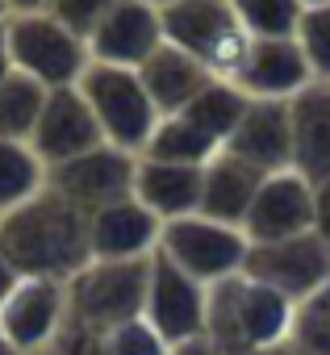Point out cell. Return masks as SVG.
<instances>
[{
  "instance_id": "obj_1",
  "label": "cell",
  "mask_w": 330,
  "mask_h": 355,
  "mask_svg": "<svg viewBox=\"0 0 330 355\" xmlns=\"http://www.w3.org/2000/svg\"><path fill=\"white\" fill-rule=\"evenodd\" d=\"M0 251L21 280H71L84 263H92L88 214L46 184L38 197L0 214Z\"/></svg>"
},
{
  "instance_id": "obj_2",
  "label": "cell",
  "mask_w": 330,
  "mask_h": 355,
  "mask_svg": "<svg viewBox=\"0 0 330 355\" xmlns=\"http://www.w3.org/2000/svg\"><path fill=\"white\" fill-rule=\"evenodd\" d=\"M293 301L276 288L251 280L247 272L226 276L209 284L205 301V338L214 355H251L263 347H276L288 338L293 326Z\"/></svg>"
},
{
  "instance_id": "obj_3",
  "label": "cell",
  "mask_w": 330,
  "mask_h": 355,
  "mask_svg": "<svg viewBox=\"0 0 330 355\" xmlns=\"http://www.w3.org/2000/svg\"><path fill=\"white\" fill-rule=\"evenodd\" d=\"M150 259H92L67 280V313L96 330H117L146 313Z\"/></svg>"
},
{
  "instance_id": "obj_4",
  "label": "cell",
  "mask_w": 330,
  "mask_h": 355,
  "mask_svg": "<svg viewBox=\"0 0 330 355\" xmlns=\"http://www.w3.org/2000/svg\"><path fill=\"white\" fill-rule=\"evenodd\" d=\"M80 92L92 105L105 142L142 155L155 125H159V109L142 84V76L134 67H109V63H88V71L80 76Z\"/></svg>"
},
{
  "instance_id": "obj_5",
  "label": "cell",
  "mask_w": 330,
  "mask_h": 355,
  "mask_svg": "<svg viewBox=\"0 0 330 355\" xmlns=\"http://www.w3.org/2000/svg\"><path fill=\"white\" fill-rule=\"evenodd\" d=\"M9 55L13 67L38 80L42 88H71L88 71V38L71 34L51 13H17L9 17Z\"/></svg>"
},
{
  "instance_id": "obj_6",
  "label": "cell",
  "mask_w": 330,
  "mask_h": 355,
  "mask_svg": "<svg viewBox=\"0 0 330 355\" xmlns=\"http://www.w3.org/2000/svg\"><path fill=\"white\" fill-rule=\"evenodd\" d=\"M163 34L172 46L201 59L222 80L234 76L247 51V30L238 26L230 0H172V5H163Z\"/></svg>"
},
{
  "instance_id": "obj_7",
  "label": "cell",
  "mask_w": 330,
  "mask_h": 355,
  "mask_svg": "<svg viewBox=\"0 0 330 355\" xmlns=\"http://www.w3.org/2000/svg\"><path fill=\"white\" fill-rule=\"evenodd\" d=\"M159 251L209 288V284H218L226 276H238L247 268L251 243H247V234L238 226H226V222H214L205 214H193V218L163 222Z\"/></svg>"
},
{
  "instance_id": "obj_8",
  "label": "cell",
  "mask_w": 330,
  "mask_h": 355,
  "mask_svg": "<svg viewBox=\"0 0 330 355\" xmlns=\"http://www.w3.org/2000/svg\"><path fill=\"white\" fill-rule=\"evenodd\" d=\"M243 272L251 280L276 288L293 305H301L330 280V247L313 230L280 239V243H251Z\"/></svg>"
},
{
  "instance_id": "obj_9",
  "label": "cell",
  "mask_w": 330,
  "mask_h": 355,
  "mask_svg": "<svg viewBox=\"0 0 330 355\" xmlns=\"http://www.w3.org/2000/svg\"><path fill=\"white\" fill-rule=\"evenodd\" d=\"M134 175H138V155L105 142V146H96L80 159H67V163L51 167L46 184L59 197H67L76 209L96 214V209H105L121 197H134Z\"/></svg>"
},
{
  "instance_id": "obj_10",
  "label": "cell",
  "mask_w": 330,
  "mask_h": 355,
  "mask_svg": "<svg viewBox=\"0 0 330 355\" xmlns=\"http://www.w3.org/2000/svg\"><path fill=\"white\" fill-rule=\"evenodd\" d=\"M205 301H209V288L197 276H189L163 251L150 255V284H146L142 318L168 338V347H180L205 334Z\"/></svg>"
},
{
  "instance_id": "obj_11",
  "label": "cell",
  "mask_w": 330,
  "mask_h": 355,
  "mask_svg": "<svg viewBox=\"0 0 330 355\" xmlns=\"http://www.w3.org/2000/svg\"><path fill=\"white\" fill-rule=\"evenodd\" d=\"M230 84L247 101H293L313 84V71L297 38H247Z\"/></svg>"
},
{
  "instance_id": "obj_12",
  "label": "cell",
  "mask_w": 330,
  "mask_h": 355,
  "mask_svg": "<svg viewBox=\"0 0 330 355\" xmlns=\"http://www.w3.org/2000/svg\"><path fill=\"white\" fill-rule=\"evenodd\" d=\"M30 146L38 150V159L46 163V171L59 167V163H67V159H80V155L105 146V130H101L92 105L84 101L80 84L55 88L46 96L42 117H38V125L30 134Z\"/></svg>"
},
{
  "instance_id": "obj_13",
  "label": "cell",
  "mask_w": 330,
  "mask_h": 355,
  "mask_svg": "<svg viewBox=\"0 0 330 355\" xmlns=\"http://www.w3.org/2000/svg\"><path fill=\"white\" fill-rule=\"evenodd\" d=\"M163 42V9L150 0H117L105 13V21L88 34V55L92 63H109V67H142Z\"/></svg>"
},
{
  "instance_id": "obj_14",
  "label": "cell",
  "mask_w": 330,
  "mask_h": 355,
  "mask_svg": "<svg viewBox=\"0 0 330 355\" xmlns=\"http://www.w3.org/2000/svg\"><path fill=\"white\" fill-rule=\"evenodd\" d=\"M305 230H313V184L297 167L263 175V184L247 209V222H243L247 243H280Z\"/></svg>"
},
{
  "instance_id": "obj_15",
  "label": "cell",
  "mask_w": 330,
  "mask_h": 355,
  "mask_svg": "<svg viewBox=\"0 0 330 355\" xmlns=\"http://www.w3.org/2000/svg\"><path fill=\"white\" fill-rule=\"evenodd\" d=\"M67 322V280H21L0 309V326L21 355L46 351Z\"/></svg>"
},
{
  "instance_id": "obj_16",
  "label": "cell",
  "mask_w": 330,
  "mask_h": 355,
  "mask_svg": "<svg viewBox=\"0 0 330 355\" xmlns=\"http://www.w3.org/2000/svg\"><path fill=\"white\" fill-rule=\"evenodd\" d=\"M222 150L234 155V159H243V163L255 167L259 175L288 171V167H293V121H288V101H251Z\"/></svg>"
},
{
  "instance_id": "obj_17",
  "label": "cell",
  "mask_w": 330,
  "mask_h": 355,
  "mask_svg": "<svg viewBox=\"0 0 330 355\" xmlns=\"http://www.w3.org/2000/svg\"><path fill=\"white\" fill-rule=\"evenodd\" d=\"M159 234H163V222L138 197H121L88 214L92 259H150L159 251Z\"/></svg>"
},
{
  "instance_id": "obj_18",
  "label": "cell",
  "mask_w": 330,
  "mask_h": 355,
  "mask_svg": "<svg viewBox=\"0 0 330 355\" xmlns=\"http://www.w3.org/2000/svg\"><path fill=\"white\" fill-rule=\"evenodd\" d=\"M201 189H205V167L163 163V159L138 155L134 197H138L159 222H176V218L201 214Z\"/></svg>"
},
{
  "instance_id": "obj_19",
  "label": "cell",
  "mask_w": 330,
  "mask_h": 355,
  "mask_svg": "<svg viewBox=\"0 0 330 355\" xmlns=\"http://www.w3.org/2000/svg\"><path fill=\"white\" fill-rule=\"evenodd\" d=\"M293 121V167L309 184L330 180V84H309L288 101Z\"/></svg>"
},
{
  "instance_id": "obj_20",
  "label": "cell",
  "mask_w": 330,
  "mask_h": 355,
  "mask_svg": "<svg viewBox=\"0 0 330 355\" xmlns=\"http://www.w3.org/2000/svg\"><path fill=\"white\" fill-rule=\"evenodd\" d=\"M138 76H142V84H146V92H150L159 117H172V113L189 109V105L197 101V92H201L209 80H218L201 59H193L189 51L172 46V42H163V46L138 67Z\"/></svg>"
},
{
  "instance_id": "obj_21",
  "label": "cell",
  "mask_w": 330,
  "mask_h": 355,
  "mask_svg": "<svg viewBox=\"0 0 330 355\" xmlns=\"http://www.w3.org/2000/svg\"><path fill=\"white\" fill-rule=\"evenodd\" d=\"M263 184V175L255 167H247L243 159L234 155H214L205 163V189H201V214L214 218V222H226V226H238L247 222V209L255 201Z\"/></svg>"
},
{
  "instance_id": "obj_22",
  "label": "cell",
  "mask_w": 330,
  "mask_h": 355,
  "mask_svg": "<svg viewBox=\"0 0 330 355\" xmlns=\"http://www.w3.org/2000/svg\"><path fill=\"white\" fill-rule=\"evenodd\" d=\"M42 189H46V163L38 159V150L26 138L0 134V214L17 209Z\"/></svg>"
},
{
  "instance_id": "obj_23",
  "label": "cell",
  "mask_w": 330,
  "mask_h": 355,
  "mask_svg": "<svg viewBox=\"0 0 330 355\" xmlns=\"http://www.w3.org/2000/svg\"><path fill=\"white\" fill-rule=\"evenodd\" d=\"M146 159H163V163H189V167H205L214 155H222V146L201 130L193 125L184 113H172V117H159L146 150Z\"/></svg>"
},
{
  "instance_id": "obj_24",
  "label": "cell",
  "mask_w": 330,
  "mask_h": 355,
  "mask_svg": "<svg viewBox=\"0 0 330 355\" xmlns=\"http://www.w3.org/2000/svg\"><path fill=\"white\" fill-rule=\"evenodd\" d=\"M247 105H251V101H247L230 80L218 76V80H209V84L197 92V101H193L189 109H180V113H184L193 125H201L218 146H226V138L234 134V125H238V117L247 113Z\"/></svg>"
},
{
  "instance_id": "obj_25",
  "label": "cell",
  "mask_w": 330,
  "mask_h": 355,
  "mask_svg": "<svg viewBox=\"0 0 330 355\" xmlns=\"http://www.w3.org/2000/svg\"><path fill=\"white\" fill-rule=\"evenodd\" d=\"M46 96H51V88H42L38 80H30L26 71H9L0 80V134L30 142Z\"/></svg>"
},
{
  "instance_id": "obj_26",
  "label": "cell",
  "mask_w": 330,
  "mask_h": 355,
  "mask_svg": "<svg viewBox=\"0 0 330 355\" xmlns=\"http://www.w3.org/2000/svg\"><path fill=\"white\" fill-rule=\"evenodd\" d=\"M247 38H297L305 0H230Z\"/></svg>"
},
{
  "instance_id": "obj_27",
  "label": "cell",
  "mask_w": 330,
  "mask_h": 355,
  "mask_svg": "<svg viewBox=\"0 0 330 355\" xmlns=\"http://www.w3.org/2000/svg\"><path fill=\"white\" fill-rule=\"evenodd\" d=\"M297 42L309 59V71L318 84H330V0L305 5L301 26H297Z\"/></svg>"
},
{
  "instance_id": "obj_28",
  "label": "cell",
  "mask_w": 330,
  "mask_h": 355,
  "mask_svg": "<svg viewBox=\"0 0 330 355\" xmlns=\"http://www.w3.org/2000/svg\"><path fill=\"white\" fill-rule=\"evenodd\" d=\"M297 355H330V322L313 309V305H297L293 309V326H288V338H284Z\"/></svg>"
},
{
  "instance_id": "obj_29",
  "label": "cell",
  "mask_w": 330,
  "mask_h": 355,
  "mask_svg": "<svg viewBox=\"0 0 330 355\" xmlns=\"http://www.w3.org/2000/svg\"><path fill=\"white\" fill-rule=\"evenodd\" d=\"M168 338H163L146 318H134L117 330H109V355H168Z\"/></svg>"
},
{
  "instance_id": "obj_30",
  "label": "cell",
  "mask_w": 330,
  "mask_h": 355,
  "mask_svg": "<svg viewBox=\"0 0 330 355\" xmlns=\"http://www.w3.org/2000/svg\"><path fill=\"white\" fill-rule=\"evenodd\" d=\"M117 5V0H51V17H59L71 34H80V38H88L101 21H105V13Z\"/></svg>"
},
{
  "instance_id": "obj_31",
  "label": "cell",
  "mask_w": 330,
  "mask_h": 355,
  "mask_svg": "<svg viewBox=\"0 0 330 355\" xmlns=\"http://www.w3.org/2000/svg\"><path fill=\"white\" fill-rule=\"evenodd\" d=\"M51 351L55 355H109V334L96 330V326H84V322H76L67 313V322H63L59 338L51 343Z\"/></svg>"
},
{
  "instance_id": "obj_32",
  "label": "cell",
  "mask_w": 330,
  "mask_h": 355,
  "mask_svg": "<svg viewBox=\"0 0 330 355\" xmlns=\"http://www.w3.org/2000/svg\"><path fill=\"white\" fill-rule=\"evenodd\" d=\"M313 234L330 247V180L313 184Z\"/></svg>"
},
{
  "instance_id": "obj_33",
  "label": "cell",
  "mask_w": 330,
  "mask_h": 355,
  "mask_svg": "<svg viewBox=\"0 0 330 355\" xmlns=\"http://www.w3.org/2000/svg\"><path fill=\"white\" fill-rule=\"evenodd\" d=\"M17 284H21V272L9 263V255L0 251V309H5V301L17 293Z\"/></svg>"
},
{
  "instance_id": "obj_34",
  "label": "cell",
  "mask_w": 330,
  "mask_h": 355,
  "mask_svg": "<svg viewBox=\"0 0 330 355\" xmlns=\"http://www.w3.org/2000/svg\"><path fill=\"white\" fill-rule=\"evenodd\" d=\"M5 5H9V17H17V13H46L51 0H5Z\"/></svg>"
},
{
  "instance_id": "obj_35",
  "label": "cell",
  "mask_w": 330,
  "mask_h": 355,
  "mask_svg": "<svg viewBox=\"0 0 330 355\" xmlns=\"http://www.w3.org/2000/svg\"><path fill=\"white\" fill-rule=\"evenodd\" d=\"M9 71H17L13 67V55H9V21L0 26V80H5Z\"/></svg>"
},
{
  "instance_id": "obj_36",
  "label": "cell",
  "mask_w": 330,
  "mask_h": 355,
  "mask_svg": "<svg viewBox=\"0 0 330 355\" xmlns=\"http://www.w3.org/2000/svg\"><path fill=\"white\" fill-rule=\"evenodd\" d=\"M168 355H214V347H209V338L201 334V338H193V343H180V347H172Z\"/></svg>"
},
{
  "instance_id": "obj_37",
  "label": "cell",
  "mask_w": 330,
  "mask_h": 355,
  "mask_svg": "<svg viewBox=\"0 0 330 355\" xmlns=\"http://www.w3.org/2000/svg\"><path fill=\"white\" fill-rule=\"evenodd\" d=\"M305 305H313V309H318V313H322V318L330 322V280H326V284H322V288H318V293H313V297L305 301Z\"/></svg>"
},
{
  "instance_id": "obj_38",
  "label": "cell",
  "mask_w": 330,
  "mask_h": 355,
  "mask_svg": "<svg viewBox=\"0 0 330 355\" xmlns=\"http://www.w3.org/2000/svg\"><path fill=\"white\" fill-rule=\"evenodd\" d=\"M251 355H297L288 343H276V347H263V351H251Z\"/></svg>"
},
{
  "instance_id": "obj_39",
  "label": "cell",
  "mask_w": 330,
  "mask_h": 355,
  "mask_svg": "<svg viewBox=\"0 0 330 355\" xmlns=\"http://www.w3.org/2000/svg\"><path fill=\"white\" fill-rule=\"evenodd\" d=\"M0 355H21V351L13 347V338L5 334V326H0Z\"/></svg>"
},
{
  "instance_id": "obj_40",
  "label": "cell",
  "mask_w": 330,
  "mask_h": 355,
  "mask_svg": "<svg viewBox=\"0 0 330 355\" xmlns=\"http://www.w3.org/2000/svg\"><path fill=\"white\" fill-rule=\"evenodd\" d=\"M9 21V5H5V0H0V26H5Z\"/></svg>"
},
{
  "instance_id": "obj_41",
  "label": "cell",
  "mask_w": 330,
  "mask_h": 355,
  "mask_svg": "<svg viewBox=\"0 0 330 355\" xmlns=\"http://www.w3.org/2000/svg\"><path fill=\"white\" fill-rule=\"evenodd\" d=\"M150 5H159V9H163V5H172V0H150Z\"/></svg>"
},
{
  "instance_id": "obj_42",
  "label": "cell",
  "mask_w": 330,
  "mask_h": 355,
  "mask_svg": "<svg viewBox=\"0 0 330 355\" xmlns=\"http://www.w3.org/2000/svg\"><path fill=\"white\" fill-rule=\"evenodd\" d=\"M34 355H55V351H51V347H46V351H34Z\"/></svg>"
},
{
  "instance_id": "obj_43",
  "label": "cell",
  "mask_w": 330,
  "mask_h": 355,
  "mask_svg": "<svg viewBox=\"0 0 330 355\" xmlns=\"http://www.w3.org/2000/svg\"><path fill=\"white\" fill-rule=\"evenodd\" d=\"M305 5H318V0H305Z\"/></svg>"
}]
</instances>
